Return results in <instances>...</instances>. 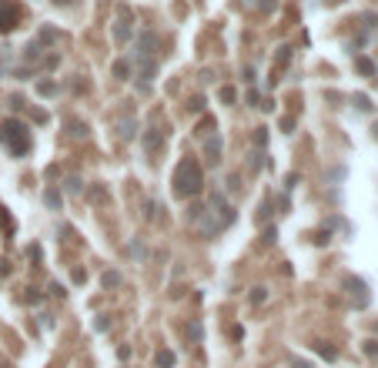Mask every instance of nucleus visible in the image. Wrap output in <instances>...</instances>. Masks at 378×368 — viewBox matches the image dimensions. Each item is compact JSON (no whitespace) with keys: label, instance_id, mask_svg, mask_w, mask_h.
<instances>
[{"label":"nucleus","instance_id":"2","mask_svg":"<svg viewBox=\"0 0 378 368\" xmlns=\"http://www.w3.org/2000/svg\"><path fill=\"white\" fill-rule=\"evenodd\" d=\"M175 184H177V194H198V191H201V168L191 164V161H184V164L177 168Z\"/></svg>","mask_w":378,"mask_h":368},{"label":"nucleus","instance_id":"3","mask_svg":"<svg viewBox=\"0 0 378 368\" xmlns=\"http://www.w3.org/2000/svg\"><path fill=\"white\" fill-rule=\"evenodd\" d=\"M21 21V7L14 0H0V30H10Z\"/></svg>","mask_w":378,"mask_h":368},{"label":"nucleus","instance_id":"1","mask_svg":"<svg viewBox=\"0 0 378 368\" xmlns=\"http://www.w3.org/2000/svg\"><path fill=\"white\" fill-rule=\"evenodd\" d=\"M0 141L10 148V154H27V148H30V131H27L21 121H3L0 124Z\"/></svg>","mask_w":378,"mask_h":368}]
</instances>
